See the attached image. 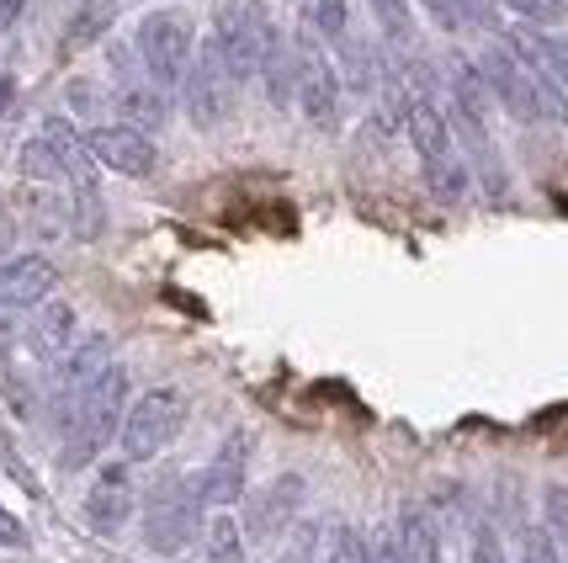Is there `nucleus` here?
<instances>
[{"label":"nucleus","instance_id":"obj_1","mask_svg":"<svg viewBox=\"0 0 568 563\" xmlns=\"http://www.w3.org/2000/svg\"><path fill=\"white\" fill-rule=\"evenodd\" d=\"M123 415H128V368L112 362L70 410L53 415V425H59V468L74 473V468L97 463L101 452H106V441H118Z\"/></svg>","mask_w":568,"mask_h":563},{"label":"nucleus","instance_id":"obj_2","mask_svg":"<svg viewBox=\"0 0 568 563\" xmlns=\"http://www.w3.org/2000/svg\"><path fill=\"white\" fill-rule=\"evenodd\" d=\"M478 70L489 80L495 107H505L516 123H568V91L547 70L526 64L516 49H489L478 59Z\"/></svg>","mask_w":568,"mask_h":563},{"label":"nucleus","instance_id":"obj_3","mask_svg":"<svg viewBox=\"0 0 568 563\" xmlns=\"http://www.w3.org/2000/svg\"><path fill=\"white\" fill-rule=\"evenodd\" d=\"M202 537V490L197 479H160L144 494V542L160 559L186 553Z\"/></svg>","mask_w":568,"mask_h":563},{"label":"nucleus","instance_id":"obj_4","mask_svg":"<svg viewBox=\"0 0 568 563\" xmlns=\"http://www.w3.org/2000/svg\"><path fill=\"white\" fill-rule=\"evenodd\" d=\"M133 49H139L144 74L165 91V86H181L186 70H192V59H197V27H192L186 11L160 6V11H144V22L133 32Z\"/></svg>","mask_w":568,"mask_h":563},{"label":"nucleus","instance_id":"obj_5","mask_svg":"<svg viewBox=\"0 0 568 563\" xmlns=\"http://www.w3.org/2000/svg\"><path fill=\"white\" fill-rule=\"evenodd\" d=\"M276 32L272 27V11L266 6H255V0H229L219 11V22H213V49L219 59L229 64V74L245 86V80H261V64H266V53L276 49Z\"/></svg>","mask_w":568,"mask_h":563},{"label":"nucleus","instance_id":"obj_6","mask_svg":"<svg viewBox=\"0 0 568 563\" xmlns=\"http://www.w3.org/2000/svg\"><path fill=\"white\" fill-rule=\"evenodd\" d=\"M17 171L27 181H70V187H91L97 181V160L85 149V133H74L64 118H49L22 149H17Z\"/></svg>","mask_w":568,"mask_h":563},{"label":"nucleus","instance_id":"obj_7","mask_svg":"<svg viewBox=\"0 0 568 563\" xmlns=\"http://www.w3.org/2000/svg\"><path fill=\"white\" fill-rule=\"evenodd\" d=\"M186 425V393L181 389H149L128 404L118 446H123V463H154Z\"/></svg>","mask_w":568,"mask_h":563},{"label":"nucleus","instance_id":"obj_8","mask_svg":"<svg viewBox=\"0 0 568 563\" xmlns=\"http://www.w3.org/2000/svg\"><path fill=\"white\" fill-rule=\"evenodd\" d=\"M234 74H229V64L219 59V49L207 43V49L192 59V70H186V80H181V101H186V118L207 133V128H219L229 112H234Z\"/></svg>","mask_w":568,"mask_h":563},{"label":"nucleus","instance_id":"obj_9","mask_svg":"<svg viewBox=\"0 0 568 563\" xmlns=\"http://www.w3.org/2000/svg\"><path fill=\"white\" fill-rule=\"evenodd\" d=\"M297 112L320 133L341 128V70L314 43H297Z\"/></svg>","mask_w":568,"mask_h":563},{"label":"nucleus","instance_id":"obj_10","mask_svg":"<svg viewBox=\"0 0 568 563\" xmlns=\"http://www.w3.org/2000/svg\"><path fill=\"white\" fill-rule=\"evenodd\" d=\"M85 149H91V160H97L101 171L112 175H154L160 165V149H154V133L133 123H97L85 128Z\"/></svg>","mask_w":568,"mask_h":563},{"label":"nucleus","instance_id":"obj_11","mask_svg":"<svg viewBox=\"0 0 568 563\" xmlns=\"http://www.w3.org/2000/svg\"><path fill=\"white\" fill-rule=\"evenodd\" d=\"M250 446H255V436H250L245 425H234L229 436L219 441V452H213V463L202 468L197 490H202V505H213V511H234L240 500H245V484H250Z\"/></svg>","mask_w":568,"mask_h":563},{"label":"nucleus","instance_id":"obj_12","mask_svg":"<svg viewBox=\"0 0 568 563\" xmlns=\"http://www.w3.org/2000/svg\"><path fill=\"white\" fill-rule=\"evenodd\" d=\"M133 505H139V490L128 479V463H106L97 473V484L85 490V526L97 537H118V532H128Z\"/></svg>","mask_w":568,"mask_h":563},{"label":"nucleus","instance_id":"obj_13","mask_svg":"<svg viewBox=\"0 0 568 563\" xmlns=\"http://www.w3.org/2000/svg\"><path fill=\"white\" fill-rule=\"evenodd\" d=\"M106 368H112V341H106V335H85V341H74L70 351L59 356V368H53V415H59V410H70L74 399L91 389Z\"/></svg>","mask_w":568,"mask_h":563},{"label":"nucleus","instance_id":"obj_14","mask_svg":"<svg viewBox=\"0 0 568 563\" xmlns=\"http://www.w3.org/2000/svg\"><path fill=\"white\" fill-rule=\"evenodd\" d=\"M303 494H308V484H303V473H282V479H272L266 490L250 500V521L245 532L255 542H276L287 526L297 521V511H303Z\"/></svg>","mask_w":568,"mask_h":563},{"label":"nucleus","instance_id":"obj_15","mask_svg":"<svg viewBox=\"0 0 568 563\" xmlns=\"http://www.w3.org/2000/svg\"><path fill=\"white\" fill-rule=\"evenodd\" d=\"M59 288V267L49 255H6L0 261V309H38Z\"/></svg>","mask_w":568,"mask_h":563},{"label":"nucleus","instance_id":"obj_16","mask_svg":"<svg viewBox=\"0 0 568 563\" xmlns=\"http://www.w3.org/2000/svg\"><path fill=\"white\" fill-rule=\"evenodd\" d=\"M394 532H398V547H404V559H409V563H446L442 526H436V515L425 511V505L404 500V505H398Z\"/></svg>","mask_w":568,"mask_h":563},{"label":"nucleus","instance_id":"obj_17","mask_svg":"<svg viewBox=\"0 0 568 563\" xmlns=\"http://www.w3.org/2000/svg\"><path fill=\"white\" fill-rule=\"evenodd\" d=\"M27 345H32V356H43V362H59L64 351L74 345V309L70 303H38V319L27 324Z\"/></svg>","mask_w":568,"mask_h":563},{"label":"nucleus","instance_id":"obj_18","mask_svg":"<svg viewBox=\"0 0 568 563\" xmlns=\"http://www.w3.org/2000/svg\"><path fill=\"white\" fill-rule=\"evenodd\" d=\"M112 107L123 112V123L144 128V133H154V128L171 123V107H165V91L154 86V80H123L118 91H112Z\"/></svg>","mask_w":568,"mask_h":563},{"label":"nucleus","instance_id":"obj_19","mask_svg":"<svg viewBox=\"0 0 568 563\" xmlns=\"http://www.w3.org/2000/svg\"><path fill=\"white\" fill-rule=\"evenodd\" d=\"M118 11H123V0H80L70 11V22H64V43L59 49L80 53V49H91V43H101L112 32V22H118Z\"/></svg>","mask_w":568,"mask_h":563},{"label":"nucleus","instance_id":"obj_20","mask_svg":"<svg viewBox=\"0 0 568 563\" xmlns=\"http://www.w3.org/2000/svg\"><path fill=\"white\" fill-rule=\"evenodd\" d=\"M510 49H516L526 64L547 70L568 91V38H552V32H531V27H520V32H510Z\"/></svg>","mask_w":568,"mask_h":563},{"label":"nucleus","instance_id":"obj_21","mask_svg":"<svg viewBox=\"0 0 568 563\" xmlns=\"http://www.w3.org/2000/svg\"><path fill=\"white\" fill-rule=\"evenodd\" d=\"M202 563H245V526L229 511L202 526Z\"/></svg>","mask_w":568,"mask_h":563},{"label":"nucleus","instance_id":"obj_22","mask_svg":"<svg viewBox=\"0 0 568 563\" xmlns=\"http://www.w3.org/2000/svg\"><path fill=\"white\" fill-rule=\"evenodd\" d=\"M425 175V192L436 197V202H463L473 187V171L463 154H446V160H430V165H420Z\"/></svg>","mask_w":568,"mask_h":563},{"label":"nucleus","instance_id":"obj_23","mask_svg":"<svg viewBox=\"0 0 568 563\" xmlns=\"http://www.w3.org/2000/svg\"><path fill=\"white\" fill-rule=\"evenodd\" d=\"M297 17H303V27H314L320 38H329V43H341L351 32L346 0H297Z\"/></svg>","mask_w":568,"mask_h":563},{"label":"nucleus","instance_id":"obj_24","mask_svg":"<svg viewBox=\"0 0 568 563\" xmlns=\"http://www.w3.org/2000/svg\"><path fill=\"white\" fill-rule=\"evenodd\" d=\"M372 17H377L383 38H388L394 49H409V43H415V11H409V0H372Z\"/></svg>","mask_w":568,"mask_h":563},{"label":"nucleus","instance_id":"obj_25","mask_svg":"<svg viewBox=\"0 0 568 563\" xmlns=\"http://www.w3.org/2000/svg\"><path fill=\"white\" fill-rule=\"evenodd\" d=\"M320 563H367V537H356L351 526H335L320 542Z\"/></svg>","mask_w":568,"mask_h":563},{"label":"nucleus","instance_id":"obj_26","mask_svg":"<svg viewBox=\"0 0 568 563\" xmlns=\"http://www.w3.org/2000/svg\"><path fill=\"white\" fill-rule=\"evenodd\" d=\"M425 11H430V22L446 27V32H463L468 22H478V6L473 0H420Z\"/></svg>","mask_w":568,"mask_h":563},{"label":"nucleus","instance_id":"obj_27","mask_svg":"<svg viewBox=\"0 0 568 563\" xmlns=\"http://www.w3.org/2000/svg\"><path fill=\"white\" fill-rule=\"evenodd\" d=\"M320 542H324V532L314 526V521H303L293 532V542L276 553V563H320Z\"/></svg>","mask_w":568,"mask_h":563},{"label":"nucleus","instance_id":"obj_28","mask_svg":"<svg viewBox=\"0 0 568 563\" xmlns=\"http://www.w3.org/2000/svg\"><path fill=\"white\" fill-rule=\"evenodd\" d=\"M516 11L520 22H537V27H552L568 17V0H505Z\"/></svg>","mask_w":568,"mask_h":563},{"label":"nucleus","instance_id":"obj_29","mask_svg":"<svg viewBox=\"0 0 568 563\" xmlns=\"http://www.w3.org/2000/svg\"><path fill=\"white\" fill-rule=\"evenodd\" d=\"M520 563H564L552 526H531V532H526V542H520Z\"/></svg>","mask_w":568,"mask_h":563},{"label":"nucleus","instance_id":"obj_30","mask_svg":"<svg viewBox=\"0 0 568 563\" xmlns=\"http://www.w3.org/2000/svg\"><path fill=\"white\" fill-rule=\"evenodd\" d=\"M468 563H510V559H505V547H499V532H495V526H478V532H473Z\"/></svg>","mask_w":568,"mask_h":563},{"label":"nucleus","instance_id":"obj_31","mask_svg":"<svg viewBox=\"0 0 568 563\" xmlns=\"http://www.w3.org/2000/svg\"><path fill=\"white\" fill-rule=\"evenodd\" d=\"M367 563H409L398 547V532H372L367 537Z\"/></svg>","mask_w":568,"mask_h":563},{"label":"nucleus","instance_id":"obj_32","mask_svg":"<svg viewBox=\"0 0 568 563\" xmlns=\"http://www.w3.org/2000/svg\"><path fill=\"white\" fill-rule=\"evenodd\" d=\"M0 547H27L22 521H17V515H6V511H0Z\"/></svg>","mask_w":568,"mask_h":563},{"label":"nucleus","instance_id":"obj_33","mask_svg":"<svg viewBox=\"0 0 568 563\" xmlns=\"http://www.w3.org/2000/svg\"><path fill=\"white\" fill-rule=\"evenodd\" d=\"M547 515H552V526L568 532V490H547Z\"/></svg>","mask_w":568,"mask_h":563},{"label":"nucleus","instance_id":"obj_34","mask_svg":"<svg viewBox=\"0 0 568 563\" xmlns=\"http://www.w3.org/2000/svg\"><path fill=\"white\" fill-rule=\"evenodd\" d=\"M27 11V0H0V27H17Z\"/></svg>","mask_w":568,"mask_h":563},{"label":"nucleus","instance_id":"obj_35","mask_svg":"<svg viewBox=\"0 0 568 563\" xmlns=\"http://www.w3.org/2000/svg\"><path fill=\"white\" fill-rule=\"evenodd\" d=\"M11 309H0V356H6V351H11V341H17V330H11Z\"/></svg>","mask_w":568,"mask_h":563},{"label":"nucleus","instance_id":"obj_36","mask_svg":"<svg viewBox=\"0 0 568 563\" xmlns=\"http://www.w3.org/2000/svg\"><path fill=\"white\" fill-rule=\"evenodd\" d=\"M0 101H6V80H0Z\"/></svg>","mask_w":568,"mask_h":563}]
</instances>
